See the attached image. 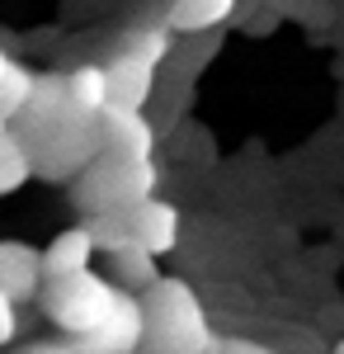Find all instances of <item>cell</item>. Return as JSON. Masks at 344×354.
<instances>
[{
  "mask_svg": "<svg viewBox=\"0 0 344 354\" xmlns=\"http://www.w3.org/2000/svg\"><path fill=\"white\" fill-rule=\"evenodd\" d=\"M15 330H19V302L0 288V345H10V340H15Z\"/></svg>",
  "mask_w": 344,
  "mask_h": 354,
  "instance_id": "cell-16",
  "label": "cell"
},
{
  "mask_svg": "<svg viewBox=\"0 0 344 354\" xmlns=\"http://www.w3.org/2000/svg\"><path fill=\"white\" fill-rule=\"evenodd\" d=\"M104 255H108V270H113V283L128 288V293H146L160 279L156 255L137 241H123V245H113V250H104Z\"/></svg>",
  "mask_w": 344,
  "mask_h": 354,
  "instance_id": "cell-12",
  "label": "cell"
},
{
  "mask_svg": "<svg viewBox=\"0 0 344 354\" xmlns=\"http://www.w3.org/2000/svg\"><path fill=\"white\" fill-rule=\"evenodd\" d=\"M0 288L15 302H38L48 288V265H43V250L28 241H0Z\"/></svg>",
  "mask_w": 344,
  "mask_h": 354,
  "instance_id": "cell-7",
  "label": "cell"
},
{
  "mask_svg": "<svg viewBox=\"0 0 344 354\" xmlns=\"http://www.w3.org/2000/svg\"><path fill=\"white\" fill-rule=\"evenodd\" d=\"M38 170H33V156H28L24 137L15 133V123H0V198L15 194L19 185H28Z\"/></svg>",
  "mask_w": 344,
  "mask_h": 354,
  "instance_id": "cell-14",
  "label": "cell"
},
{
  "mask_svg": "<svg viewBox=\"0 0 344 354\" xmlns=\"http://www.w3.org/2000/svg\"><path fill=\"white\" fill-rule=\"evenodd\" d=\"M142 312H146V350L151 354H217L222 350L217 330L208 326L203 302L184 279L160 274L142 293Z\"/></svg>",
  "mask_w": 344,
  "mask_h": 354,
  "instance_id": "cell-2",
  "label": "cell"
},
{
  "mask_svg": "<svg viewBox=\"0 0 344 354\" xmlns=\"http://www.w3.org/2000/svg\"><path fill=\"white\" fill-rule=\"evenodd\" d=\"M133 354H151V350H133Z\"/></svg>",
  "mask_w": 344,
  "mask_h": 354,
  "instance_id": "cell-20",
  "label": "cell"
},
{
  "mask_svg": "<svg viewBox=\"0 0 344 354\" xmlns=\"http://www.w3.org/2000/svg\"><path fill=\"white\" fill-rule=\"evenodd\" d=\"M76 354H133V350H146V312H142V293H118L113 312H108L99 326L90 335L71 340Z\"/></svg>",
  "mask_w": 344,
  "mask_h": 354,
  "instance_id": "cell-6",
  "label": "cell"
},
{
  "mask_svg": "<svg viewBox=\"0 0 344 354\" xmlns=\"http://www.w3.org/2000/svg\"><path fill=\"white\" fill-rule=\"evenodd\" d=\"M19 354H76V345L71 340H43V345H28Z\"/></svg>",
  "mask_w": 344,
  "mask_h": 354,
  "instance_id": "cell-18",
  "label": "cell"
},
{
  "mask_svg": "<svg viewBox=\"0 0 344 354\" xmlns=\"http://www.w3.org/2000/svg\"><path fill=\"white\" fill-rule=\"evenodd\" d=\"M118 283L104 279V274L95 270H80V274H61V279H48V288H43V312L52 317V326L66 335V340H80V335H90V330L104 322L108 312H113V302H118Z\"/></svg>",
  "mask_w": 344,
  "mask_h": 354,
  "instance_id": "cell-4",
  "label": "cell"
},
{
  "mask_svg": "<svg viewBox=\"0 0 344 354\" xmlns=\"http://www.w3.org/2000/svg\"><path fill=\"white\" fill-rule=\"evenodd\" d=\"M217 354H283V350L260 345V340H222V350H217Z\"/></svg>",
  "mask_w": 344,
  "mask_h": 354,
  "instance_id": "cell-17",
  "label": "cell"
},
{
  "mask_svg": "<svg viewBox=\"0 0 344 354\" xmlns=\"http://www.w3.org/2000/svg\"><path fill=\"white\" fill-rule=\"evenodd\" d=\"M71 76V95H76V104H85V109L104 113L108 109V71L104 66H76V71H66Z\"/></svg>",
  "mask_w": 344,
  "mask_h": 354,
  "instance_id": "cell-15",
  "label": "cell"
},
{
  "mask_svg": "<svg viewBox=\"0 0 344 354\" xmlns=\"http://www.w3.org/2000/svg\"><path fill=\"white\" fill-rule=\"evenodd\" d=\"M156 161H128V156H95V161L71 180V198L85 218L113 213V208H133L142 198L156 194Z\"/></svg>",
  "mask_w": 344,
  "mask_h": 354,
  "instance_id": "cell-3",
  "label": "cell"
},
{
  "mask_svg": "<svg viewBox=\"0 0 344 354\" xmlns=\"http://www.w3.org/2000/svg\"><path fill=\"white\" fill-rule=\"evenodd\" d=\"M33 85H38V76L28 71L24 62H15L10 53H0V123H15V118L28 109Z\"/></svg>",
  "mask_w": 344,
  "mask_h": 354,
  "instance_id": "cell-13",
  "label": "cell"
},
{
  "mask_svg": "<svg viewBox=\"0 0 344 354\" xmlns=\"http://www.w3.org/2000/svg\"><path fill=\"white\" fill-rule=\"evenodd\" d=\"M104 151L108 156H128V161H151L156 151V128L146 123V109H104Z\"/></svg>",
  "mask_w": 344,
  "mask_h": 354,
  "instance_id": "cell-9",
  "label": "cell"
},
{
  "mask_svg": "<svg viewBox=\"0 0 344 354\" xmlns=\"http://www.w3.org/2000/svg\"><path fill=\"white\" fill-rule=\"evenodd\" d=\"M170 57V28H151V33H128L123 53L108 62V104L118 109H146L156 95V71Z\"/></svg>",
  "mask_w": 344,
  "mask_h": 354,
  "instance_id": "cell-5",
  "label": "cell"
},
{
  "mask_svg": "<svg viewBox=\"0 0 344 354\" xmlns=\"http://www.w3.org/2000/svg\"><path fill=\"white\" fill-rule=\"evenodd\" d=\"M15 133L24 137L38 180L52 185H71L95 156H104V113L76 104L66 71L38 76L28 109L15 118Z\"/></svg>",
  "mask_w": 344,
  "mask_h": 354,
  "instance_id": "cell-1",
  "label": "cell"
},
{
  "mask_svg": "<svg viewBox=\"0 0 344 354\" xmlns=\"http://www.w3.org/2000/svg\"><path fill=\"white\" fill-rule=\"evenodd\" d=\"M240 0H170L165 28L170 33H212L236 15Z\"/></svg>",
  "mask_w": 344,
  "mask_h": 354,
  "instance_id": "cell-11",
  "label": "cell"
},
{
  "mask_svg": "<svg viewBox=\"0 0 344 354\" xmlns=\"http://www.w3.org/2000/svg\"><path fill=\"white\" fill-rule=\"evenodd\" d=\"M95 232L90 227H66V232H57L52 241L43 245V265H48V279H61V274H80L90 270V260H95Z\"/></svg>",
  "mask_w": 344,
  "mask_h": 354,
  "instance_id": "cell-10",
  "label": "cell"
},
{
  "mask_svg": "<svg viewBox=\"0 0 344 354\" xmlns=\"http://www.w3.org/2000/svg\"><path fill=\"white\" fill-rule=\"evenodd\" d=\"M335 354H344V345H335Z\"/></svg>",
  "mask_w": 344,
  "mask_h": 354,
  "instance_id": "cell-19",
  "label": "cell"
},
{
  "mask_svg": "<svg viewBox=\"0 0 344 354\" xmlns=\"http://www.w3.org/2000/svg\"><path fill=\"white\" fill-rule=\"evenodd\" d=\"M128 236L137 245H146L151 255H170L180 245V208L165 203V198H142L128 208Z\"/></svg>",
  "mask_w": 344,
  "mask_h": 354,
  "instance_id": "cell-8",
  "label": "cell"
}]
</instances>
